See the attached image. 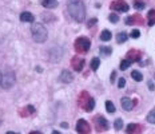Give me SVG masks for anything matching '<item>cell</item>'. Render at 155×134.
Instances as JSON below:
<instances>
[{
    "label": "cell",
    "mask_w": 155,
    "mask_h": 134,
    "mask_svg": "<svg viewBox=\"0 0 155 134\" xmlns=\"http://www.w3.org/2000/svg\"><path fill=\"white\" fill-rule=\"evenodd\" d=\"M67 10L70 16L74 20L82 23L86 18V7L83 4L82 0H70L67 4Z\"/></svg>",
    "instance_id": "cell-1"
},
{
    "label": "cell",
    "mask_w": 155,
    "mask_h": 134,
    "mask_svg": "<svg viewBox=\"0 0 155 134\" xmlns=\"http://www.w3.org/2000/svg\"><path fill=\"white\" fill-rule=\"evenodd\" d=\"M31 34H32V38L36 43H44L48 38L47 28L42 23H33L31 27Z\"/></svg>",
    "instance_id": "cell-2"
},
{
    "label": "cell",
    "mask_w": 155,
    "mask_h": 134,
    "mask_svg": "<svg viewBox=\"0 0 155 134\" xmlns=\"http://www.w3.org/2000/svg\"><path fill=\"white\" fill-rule=\"evenodd\" d=\"M78 105H79V107H82L83 110L92 111L95 107V101L92 96H90L87 91H83L82 94L79 95V98H78Z\"/></svg>",
    "instance_id": "cell-3"
},
{
    "label": "cell",
    "mask_w": 155,
    "mask_h": 134,
    "mask_svg": "<svg viewBox=\"0 0 155 134\" xmlns=\"http://www.w3.org/2000/svg\"><path fill=\"white\" fill-rule=\"evenodd\" d=\"M74 47H75V51L79 52V54H86V52H88L90 47H91V42L86 36H80V38H78L75 40Z\"/></svg>",
    "instance_id": "cell-4"
},
{
    "label": "cell",
    "mask_w": 155,
    "mask_h": 134,
    "mask_svg": "<svg viewBox=\"0 0 155 134\" xmlns=\"http://www.w3.org/2000/svg\"><path fill=\"white\" fill-rule=\"evenodd\" d=\"M15 80H16V77H15V73L11 70L5 71L2 77V83H0V87L4 90H10L12 86L15 85Z\"/></svg>",
    "instance_id": "cell-5"
},
{
    "label": "cell",
    "mask_w": 155,
    "mask_h": 134,
    "mask_svg": "<svg viewBox=\"0 0 155 134\" xmlns=\"http://www.w3.org/2000/svg\"><path fill=\"white\" fill-rule=\"evenodd\" d=\"M108 127H110V125H108V121L104 117H102V115L95 117V129H96V132H106V130H108Z\"/></svg>",
    "instance_id": "cell-6"
},
{
    "label": "cell",
    "mask_w": 155,
    "mask_h": 134,
    "mask_svg": "<svg viewBox=\"0 0 155 134\" xmlns=\"http://www.w3.org/2000/svg\"><path fill=\"white\" fill-rule=\"evenodd\" d=\"M110 7H111V10L119 11V12H127L130 10V5L126 2H123V0H114Z\"/></svg>",
    "instance_id": "cell-7"
},
{
    "label": "cell",
    "mask_w": 155,
    "mask_h": 134,
    "mask_svg": "<svg viewBox=\"0 0 155 134\" xmlns=\"http://www.w3.org/2000/svg\"><path fill=\"white\" fill-rule=\"evenodd\" d=\"M76 132L79 134H90L91 126L86 119H79L76 122Z\"/></svg>",
    "instance_id": "cell-8"
},
{
    "label": "cell",
    "mask_w": 155,
    "mask_h": 134,
    "mask_svg": "<svg viewBox=\"0 0 155 134\" xmlns=\"http://www.w3.org/2000/svg\"><path fill=\"white\" fill-rule=\"evenodd\" d=\"M84 59L83 58H80V57H74L72 59H71V66H72V68L75 71H82L83 70V67H84Z\"/></svg>",
    "instance_id": "cell-9"
},
{
    "label": "cell",
    "mask_w": 155,
    "mask_h": 134,
    "mask_svg": "<svg viewBox=\"0 0 155 134\" xmlns=\"http://www.w3.org/2000/svg\"><path fill=\"white\" fill-rule=\"evenodd\" d=\"M126 59H128L130 62H139L142 59V52L138 51V50H130L126 55Z\"/></svg>",
    "instance_id": "cell-10"
},
{
    "label": "cell",
    "mask_w": 155,
    "mask_h": 134,
    "mask_svg": "<svg viewBox=\"0 0 155 134\" xmlns=\"http://www.w3.org/2000/svg\"><path fill=\"white\" fill-rule=\"evenodd\" d=\"M126 24H130V26H135V24H138V26H141V24H143V18L138 14L132 15V16H128L126 19Z\"/></svg>",
    "instance_id": "cell-11"
},
{
    "label": "cell",
    "mask_w": 155,
    "mask_h": 134,
    "mask_svg": "<svg viewBox=\"0 0 155 134\" xmlns=\"http://www.w3.org/2000/svg\"><path fill=\"white\" fill-rule=\"evenodd\" d=\"M142 130H143V127L139 123H130L128 126H127L126 132H127V134H141Z\"/></svg>",
    "instance_id": "cell-12"
},
{
    "label": "cell",
    "mask_w": 155,
    "mask_h": 134,
    "mask_svg": "<svg viewBox=\"0 0 155 134\" xmlns=\"http://www.w3.org/2000/svg\"><path fill=\"white\" fill-rule=\"evenodd\" d=\"M72 79H74L72 73L68 71V70H63L62 74H60V77H59V80L63 82V83H70V82H72Z\"/></svg>",
    "instance_id": "cell-13"
},
{
    "label": "cell",
    "mask_w": 155,
    "mask_h": 134,
    "mask_svg": "<svg viewBox=\"0 0 155 134\" xmlns=\"http://www.w3.org/2000/svg\"><path fill=\"white\" fill-rule=\"evenodd\" d=\"M32 114H35V107L33 106H26L24 109H20L19 110V115L20 117H23V118H26V117H30V115H32Z\"/></svg>",
    "instance_id": "cell-14"
},
{
    "label": "cell",
    "mask_w": 155,
    "mask_h": 134,
    "mask_svg": "<svg viewBox=\"0 0 155 134\" xmlns=\"http://www.w3.org/2000/svg\"><path fill=\"white\" fill-rule=\"evenodd\" d=\"M120 103H122V107L125 109V110H131L132 107L135 106V101H132V99L127 98V96H125V98H122V101H120Z\"/></svg>",
    "instance_id": "cell-15"
},
{
    "label": "cell",
    "mask_w": 155,
    "mask_h": 134,
    "mask_svg": "<svg viewBox=\"0 0 155 134\" xmlns=\"http://www.w3.org/2000/svg\"><path fill=\"white\" fill-rule=\"evenodd\" d=\"M20 20L21 21H27V23H32L35 20V16H33L31 12H21L20 14Z\"/></svg>",
    "instance_id": "cell-16"
},
{
    "label": "cell",
    "mask_w": 155,
    "mask_h": 134,
    "mask_svg": "<svg viewBox=\"0 0 155 134\" xmlns=\"http://www.w3.org/2000/svg\"><path fill=\"white\" fill-rule=\"evenodd\" d=\"M42 5L46 8H55L58 7V0H42Z\"/></svg>",
    "instance_id": "cell-17"
},
{
    "label": "cell",
    "mask_w": 155,
    "mask_h": 134,
    "mask_svg": "<svg viewBox=\"0 0 155 134\" xmlns=\"http://www.w3.org/2000/svg\"><path fill=\"white\" fill-rule=\"evenodd\" d=\"M111 38H112V34H111V31H108V30H104L103 32L100 34V39L103 40V42H108Z\"/></svg>",
    "instance_id": "cell-18"
},
{
    "label": "cell",
    "mask_w": 155,
    "mask_h": 134,
    "mask_svg": "<svg viewBox=\"0 0 155 134\" xmlns=\"http://www.w3.org/2000/svg\"><path fill=\"white\" fill-rule=\"evenodd\" d=\"M147 19H148V26H154V24H155V10H150V11H148Z\"/></svg>",
    "instance_id": "cell-19"
},
{
    "label": "cell",
    "mask_w": 155,
    "mask_h": 134,
    "mask_svg": "<svg viewBox=\"0 0 155 134\" xmlns=\"http://www.w3.org/2000/svg\"><path fill=\"white\" fill-rule=\"evenodd\" d=\"M127 39H128V35H127L126 32H119L116 35V42L118 43H125Z\"/></svg>",
    "instance_id": "cell-20"
},
{
    "label": "cell",
    "mask_w": 155,
    "mask_h": 134,
    "mask_svg": "<svg viewBox=\"0 0 155 134\" xmlns=\"http://www.w3.org/2000/svg\"><path fill=\"white\" fill-rule=\"evenodd\" d=\"M106 110L108 111L110 114H114L115 113V106L111 101H106Z\"/></svg>",
    "instance_id": "cell-21"
},
{
    "label": "cell",
    "mask_w": 155,
    "mask_h": 134,
    "mask_svg": "<svg viewBox=\"0 0 155 134\" xmlns=\"http://www.w3.org/2000/svg\"><path fill=\"white\" fill-rule=\"evenodd\" d=\"M99 66H100V59H99V58H94L91 60V68L94 71H96Z\"/></svg>",
    "instance_id": "cell-22"
},
{
    "label": "cell",
    "mask_w": 155,
    "mask_h": 134,
    "mask_svg": "<svg viewBox=\"0 0 155 134\" xmlns=\"http://www.w3.org/2000/svg\"><path fill=\"white\" fill-rule=\"evenodd\" d=\"M131 77L134 78V79L136 80V82H141V80L143 79V75H142V74L139 73V71H136V70H134V71H132V73H131Z\"/></svg>",
    "instance_id": "cell-23"
},
{
    "label": "cell",
    "mask_w": 155,
    "mask_h": 134,
    "mask_svg": "<svg viewBox=\"0 0 155 134\" xmlns=\"http://www.w3.org/2000/svg\"><path fill=\"white\" fill-rule=\"evenodd\" d=\"M130 66H131V62H130L128 59H123V60L120 62V70H127Z\"/></svg>",
    "instance_id": "cell-24"
},
{
    "label": "cell",
    "mask_w": 155,
    "mask_h": 134,
    "mask_svg": "<svg viewBox=\"0 0 155 134\" xmlns=\"http://www.w3.org/2000/svg\"><path fill=\"white\" fill-rule=\"evenodd\" d=\"M147 122L148 123H155V109H153V110L148 113V115H147Z\"/></svg>",
    "instance_id": "cell-25"
},
{
    "label": "cell",
    "mask_w": 155,
    "mask_h": 134,
    "mask_svg": "<svg viewBox=\"0 0 155 134\" xmlns=\"http://www.w3.org/2000/svg\"><path fill=\"white\" fill-rule=\"evenodd\" d=\"M134 7L136 8V10H144V7H146V4H144V2H142V0H135V3H134Z\"/></svg>",
    "instance_id": "cell-26"
},
{
    "label": "cell",
    "mask_w": 155,
    "mask_h": 134,
    "mask_svg": "<svg viewBox=\"0 0 155 134\" xmlns=\"http://www.w3.org/2000/svg\"><path fill=\"white\" fill-rule=\"evenodd\" d=\"M99 51H100L102 55H110L111 52H112V48L111 47H106V46H103V47L99 48Z\"/></svg>",
    "instance_id": "cell-27"
},
{
    "label": "cell",
    "mask_w": 155,
    "mask_h": 134,
    "mask_svg": "<svg viewBox=\"0 0 155 134\" xmlns=\"http://www.w3.org/2000/svg\"><path fill=\"white\" fill-rule=\"evenodd\" d=\"M114 127H115V130H120L123 127V121L120 119V118L115 119V122H114Z\"/></svg>",
    "instance_id": "cell-28"
},
{
    "label": "cell",
    "mask_w": 155,
    "mask_h": 134,
    "mask_svg": "<svg viewBox=\"0 0 155 134\" xmlns=\"http://www.w3.org/2000/svg\"><path fill=\"white\" fill-rule=\"evenodd\" d=\"M108 20H110L111 23H116V21L119 20V16H118L116 14H111L110 16H108Z\"/></svg>",
    "instance_id": "cell-29"
},
{
    "label": "cell",
    "mask_w": 155,
    "mask_h": 134,
    "mask_svg": "<svg viewBox=\"0 0 155 134\" xmlns=\"http://www.w3.org/2000/svg\"><path fill=\"white\" fill-rule=\"evenodd\" d=\"M130 35H131V38H134V39H138L139 36H141V32H139V30H132Z\"/></svg>",
    "instance_id": "cell-30"
},
{
    "label": "cell",
    "mask_w": 155,
    "mask_h": 134,
    "mask_svg": "<svg viewBox=\"0 0 155 134\" xmlns=\"http://www.w3.org/2000/svg\"><path fill=\"white\" fill-rule=\"evenodd\" d=\"M125 86H126V79L125 78H119V79H118V87L122 89V87H125Z\"/></svg>",
    "instance_id": "cell-31"
},
{
    "label": "cell",
    "mask_w": 155,
    "mask_h": 134,
    "mask_svg": "<svg viewBox=\"0 0 155 134\" xmlns=\"http://www.w3.org/2000/svg\"><path fill=\"white\" fill-rule=\"evenodd\" d=\"M96 23H98V20H96V19H91V20H90L88 23H87V26H88V27H92L94 24H96Z\"/></svg>",
    "instance_id": "cell-32"
},
{
    "label": "cell",
    "mask_w": 155,
    "mask_h": 134,
    "mask_svg": "<svg viewBox=\"0 0 155 134\" xmlns=\"http://www.w3.org/2000/svg\"><path fill=\"white\" fill-rule=\"evenodd\" d=\"M148 89H150L151 91H154V90H155V86H154V83L151 82V80H150V82H148Z\"/></svg>",
    "instance_id": "cell-33"
},
{
    "label": "cell",
    "mask_w": 155,
    "mask_h": 134,
    "mask_svg": "<svg viewBox=\"0 0 155 134\" xmlns=\"http://www.w3.org/2000/svg\"><path fill=\"white\" fill-rule=\"evenodd\" d=\"M115 77H116V73H115V71H114V73L111 74V83H114V82H115Z\"/></svg>",
    "instance_id": "cell-34"
},
{
    "label": "cell",
    "mask_w": 155,
    "mask_h": 134,
    "mask_svg": "<svg viewBox=\"0 0 155 134\" xmlns=\"http://www.w3.org/2000/svg\"><path fill=\"white\" fill-rule=\"evenodd\" d=\"M52 15L51 14H46V15H43V18H46V19H47V20H52Z\"/></svg>",
    "instance_id": "cell-35"
},
{
    "label": "cell",
    "mask_w": 155,
    "mask_h": 134,
    "mask_svg": "<svg viewBox=\"0 0 155 134\" xmlns=\"http://www.w3.org/2000/svg\"><path fill=\"white\" fill-rule=\"evenodd\" d=\"M62 127H64V129H67V127H68V125H67L66 122H63V123H62Z\"/></svg>",
    "instance_id": "cell-36"
},
{
    "label": "cell",
    "mask_w": 155,
    "mask_h": 134,
    "mask_svg": "<svg viewBox=\"0 0 155 134\" xmlns=\"http://www.w3.org/2000/svg\"><path fill=\"white\" fill-rule=\"evenodd\" d=\"M30 134H42V133H40V132H31Z\"/></svg>",
    "instance_id": "cell-37"
},
{
    "label": "cell",
    "mask_w": 155,
    "mask_h": 134,
    "mask_svg": "<svg viewBox=\"0 0 155 134\" xmlns=\"http://www.w3.org/2000/svg\"><path fill=\"white\" fill-rule=\"evenodd\" d=\"M5 134H19V133H15V132H8V133H5Z\"/></svg>",
    "instance_id": "cell-38"
},
{
    "label": "cell",
    "mask_w": 155,
    "mask_h": 134,
    "mask_svg": "<svg viewBox=\"0 0 155 134\" xmlns=\"http://www.w3.org/2000/svg\"><path fill=\"white\" fill-rule=\"evenodd\" d=\"M52 134H60V133L56 132V130H54V132H52Z\"/></svg>",
    "instance_id": "cell-39"
},
{
    "label": "cell",
    "mask_w": 155,
    "mask_h": 134,
    "mask_svg": "<svg viewBox=\"0 0 155 134\" xmlns=\"http://www.w3.org/2000/svg\"><path fill=\"white\" fill-rule=\"evenodd\" d=\"M2 77H3V74H2V71H0V83H2Z\"/></svg>",
    "instance_id": "cell-40"
}]
</instances>
